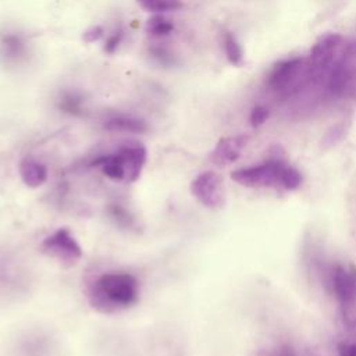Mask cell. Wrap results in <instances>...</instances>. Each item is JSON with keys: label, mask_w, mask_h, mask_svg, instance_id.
<instances>
[{"label": "cell", "mask_w": 356, "mask_h": 356, "mask_svg": "<svg viewBox=\"0 0 356 356\" xmlns=\"http://www.w3.org/2000/svg\"><path fill=\"white\" fill-rule=\"evenodd\" d=\"M96 306L120 309L132 306L139 298L138 280L128 273H106L93 285Z\"/></svg>", "instance_id": "6da1fadb"}, {"label": "cell", "mask_w": 356, "mask_h": 356, "mask_svg": "<svg viewBox=\"0 0 356 356\" xmlns=\"http://www.w3.org/2000/svg\"><path fill=\"white\" fill-rule=\"evenodd\" d=\"M286 163L277 159H270L261 164L248 165L231 172V179L245 188H267L280 184V175Z\"/></svg>", "instance_id": "7a4b0ae2"}, {"label": "cell", "mask_w": 356, "mask_h": 356, "mask_svg": "<svg viewBox=\"0 0 356 356\" xmlns=\"http://www.w3.org/2000/svg\"><path fill=\"white\" fill-rule=\"evenodd\" d=\"M191 192L207 209H221L225 204L224 179L214 171L200 172L192 181Z\"/></svg>", "instance_id": "3957f363"}, {"label": "cell", "mask_w": 356, "mask_h": 356, "mask_svg": "<svg viewBox=\"0 0 356 356\" xmlns=\"http://www.w3.org/2000/svg\"><path fill=\"white\" fill-rule=\"evenodd\" d=\"M42 249L49 256L60 261H67L70 264L75 263L82 257L81 246L67 228H60L49 235L43 241Z\"/></svg>", "instance_id": "277c9868"}, {"label": "cell", "mask_w": 356, "mask_h": 356, "mask_svg": "<svg viewBox=\"0 0 356 356\" xmlns=\"http://www.w3.org/2000/svg\"><path fill=\"white\" fill-rule=\"evenodd\" d=\"M342 38L339 33H324L313 44L309 56V70L313 75H320L334 58V53L341 43Z\"/></svg>", "instance_id": "5b68a950"}, {"label": "cell", "mask_w": 356, "mask_h": 356, "mask_svg": "<svg viewBox=\"0 0 356 356\" xmlns=\"http://www.w3.org/2000/svg\"><path fill=\"white\" fill-rule=\"evenodd\" d=\"M121 161V165L124 168L127 182H135L146 161V149L140 143L134 145H125L118 149L115 153Z\"/></svg>", "instance_id": "8992f818"}, {"label": "cell", "mask_w": 356, "mask_h": 356, "mask_svg": "<svg viewBox=\"0 0 356 356\" xmlns=\"http://www.w3.org/2000/svg\"><path fill=\"white\" fill-rule=\"evenodd\" d=\"M246 143L248 136L245 135L221 138L210 153V160L220 167L228 165L241 157V153L245 149Z\"/></svg>", "instance_id": "52a82bcc"}, {"label": "cell", "mask_w": 356, "mask_h": 356, "mask_svg": "<svg viewBox=\"0 0 356 356\" xmlns=\"http://www.w3.org/2000/svg\"><path fill=\"white\" fill-rule=\"evenodd\" d=\"M300 67H302V60L298 57L286 58L275 63L267 76V86L271 90L285 89L292 82V79L298 75Z\"/></svg>", "instance_id": "ba28073f"}, {"label": "cell", "mask_w": 356, "mask_h": 356, "mask_svg": "<svg viewBox=\"0 0 356 356\" xmlns=\"http://www.w3.org/2000/svg\"><path fill=\"white\" fill-rule=\"evenodd\" d=\"M332 285L337 299L346 305L356 298V270L338 264L332 274Z\"/></svg>", "instance_id": "9c48e42d"}, {"label": "cell", "mask_w": 356, "mask_h": 356, "mask_svg": "<svg viewBox=\"0 0 356 356\" xmlns=\"http://www.w3.org/2000/svg\"><path fill=\"white\" fill-rule=\"evenodd\" d=\"M18 170H19L21 179L29 188H38V186L43 185L47 179L46 165L35 159L26 157V159L21 160Z\"/></svg>", "instance_id": "30bf717a"}, {"label": "cell", "mask_w": 356, "mask_h": 356, "mask_svg": "<svg viewBox=\"0 0 356 356\" xmlns=\"http://www.w3.org/2000/svg\"><path fill=\"white\" fill-rule=\"evenodd\" d=\"M104 128L107 131H117V132H131V134H143L147 131L146 122L139 118L128 117V115H117L106 121Z\"/></svg>", "instance_id": "8fae6325"}, {"label": "cell", "mask_w": 356, "mask_h": 356, "mask_svg": "<svg viewBox=\"0 0 356 356\" xmlns=\"http://www.w3.org/2000/svg\"><path fill=\"white\" fill-rule=\"evenodd\" d=\"M350 81H352L350 70L343 63H338L335 68H332V72L328 81V88L334 93H342L348 88Z\"/></svg>", "instance_id": "7c38bea8"}, {"label": "cell", "mask_w": 356, "mask_h": 356, "mask_svg": "<svg viewBox=\"0 0 356 356\" xmlns=\"http://www.w3.org/2000/svg\"><path fill=\"white\" fill-rule=\"evenodd\" d=\"M136 1L143 10L154 14L177 11L182 7L181 0H136Z\"/></svg>", "instance_id": "4fadbf2b"}, {"label": "cell", "mask_w": 356, "mask_h": 356, "mask_svg": "<svg viewBox=\"0 0 356 356\" xmlns=\"http://www.w3.org/2000/svg\"><path fill=\"white\" fill-rule=\"evenodd\" d=\"M224 51L225 56L228 58V61L235 65L239 67L243 63V51L242 47L239 44V42L236 40V38L232 33H225L224 35Z\"/></svg>", "instance_id": "5bb4252c"}, {"label": "cell", "mask_w": 356, "mask_h": 356, "mask_svg": "<svg viewBox=\"0 0 356 356\" xmlns=\"http://www.w3.org/2000/svg\"><path fill=\"white\" fill-rule=\"evenodd\" d=\"M172 29H174L172 22H170L160 14H156L152 18H149L147 24H146V32L152 36H165Z\"/></svg>", "instance_id": "9a60e30c"}, {"label": "cell", "mask_w": 356, "mask_h": 356, "mask_svg": "<svg viewBox=\"0 0 356 356\" xmlns=\"http://www.w3.org/2000/svg\"><path fill=\"white\" fill-rule=\"evenodd\" d=\"M300 184H302V175H300L299 170L292 165L285 164L281 171L278 185L286 191H295L300 186Z\"/></svg>", "instance_id": "2e32d148"}, {"label": "cell", "mask_w": 356, "mask_h": 356, "mask_svg": "<svg viewBox=\"0 0 356 356\" xmlns=\"http://www.w3.org/2000/svg\"><path fill=\"white\" fill-rule=\"evenodd\" d=\"M268 115H270V111H268L267 107L260 106V104H259V106H254V107L252 108V111H250L249 122H250V125H252L253 128H259V127H261V125L267 121Z\"/></svg>", "instance_id": "e0dca14e"}, {"label": "cell", "mask_w": 356, "mask_h": 356, "mask_svg": "<svg viewBox=\"0 0 356 356\" xmlns=\"http://www.w3.org/2000/svg\"><path fill=\"white\" fill-rule=\"evenodd\" d=\"M3 46L6 47L7 53H10V54H13V56H17V54H19V53L22 51V43H21V40H19L18 38H15V36H7V38H4Z\"/></svg>", "instance_id": "ac0fdd59"}, {"label": "cell", "mask_w": 356, "mask_h": 356, "mask_svg": "<svg viewBox=\"0 0 356 356\" xmlns=\"http://www.w3.org/2000/svg\"><path fill=\"white\" fill-rule=\"evenodd\" d=\"M61 108L65 110L67 113L76 114L81 111V100L75 99L74 96H65L61 102Z\"/></svg>", "instance_id": "d6986e66"}, {"label": "cell", "mask_w": 356, "mask_h": 356, "mask_svg": "<svg viewBox=\"0 0 356 356\" xmlns=\"http://www.w3.org/2000/svg\"><path fill=\"white\" fill-rule=\"evenodd\" d=\"M266 356H296V353H295V350L291 346L282 345V346H278V348L273 349Z\"/></svg>", "instance_id": "ffe728a7"}, {"label": "cell", "mask_w": 356, "mask_h": 356, "mask_svg": "<svg viewBox=\"0 0 356 356\" xmlns=\"http://www.w3.org/2000/svg\"><path fill=\"white\" fill-rule=\"evenodd\" d=\"M339 356H356V342L350 343H341L338 346Z\"/></svg>", "instance_id": "44dd1931"}, {"label": "cell", "mask_w": 356, "mask_h": 356, "mask_svg": "<svg viewBox=\"0 0 356 356\" xmlns=\"http://www.w3.org/2000/svg\"><path fill=\"white\" fill-rule=\"evenodd\" d=\"M120 40H121V33H114V35H111V36L107 39V42H106L104 50H106L107 53H114L115 49L118 47Z\"/></svg>", "instance_id": "7402d4cb"}, {"label": "cell", "mask_w": 356, "mask_h": 356, "mask_svg": "<svg viewBox=\"0 0 356 356\" xmlns=\"http://www.w3.org/2000/svg\"><path fill=\"white\" fill-rule=\"evenodd\" d=\"M102 33H103L102 28H100V26H95L93 29H90L89 32H86L83 36H85V39H86L88 42H93V40L99 39V38L102 36Z\"/></svg>", "instance_id": "603a6c76"}]
</instances>
